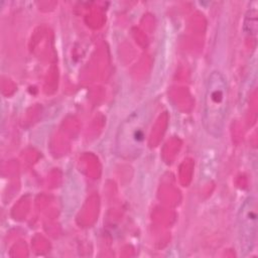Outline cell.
Masks as SVG:
<instances>
[{
  "label": "cell",
  "mask_w": 258,
  "mask_h": 258,
  "mask_svg": "<svg viewBox=\"0 0 258 258\" xmlns=\"http://www.w3.org/2000/svg\"><path fill=\"white\" fill-rule=\"evenodd\" d=\"M229 108V85L226 77L219 71L212 72L207 80L202 123L205 130L219 138L224 132Z\"/></svg>",
  "instance_id": "obj_1"
},
{
  "label": "cell",
  "mask_w": 258,
  "mask_h": 258,
  "mask_svg": "<svg viewBox=\"0 0 258 258\" xmlns=\"http://www.w3.org/2000/svg\"><path fill=\"white\" fill-rule=\"evenodd\" d=\"M151 122V112L141 107L121 124L116 137V151L123 158H134L140 154Z\"/></svg>",
  "instance_id": "obj_2"
},
{
  "label": "cell",
  "mask_w": 258,
  "mask_h": 258,
  "mask_svg": "<svg viewBox=\"0 0 258 258\" xmlns=\"http://www.w3.org/2000/svg\"><path fill=\"white\" fill-rule=\"evenodd\" d=\"M240 243L242 251H251L257 232V206L253 198L244 201L238 215Z\"/></svg>",
  "instance_id": "obj_3"
}]
</instances>
